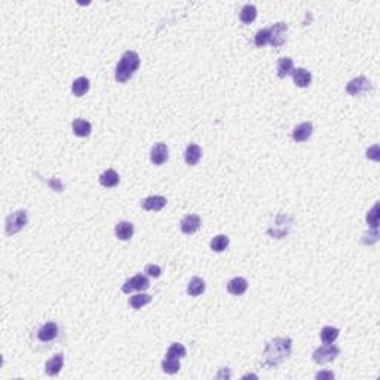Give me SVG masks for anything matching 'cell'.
Here are the masks:
<instances>
[{"mask_svg":"<svg viewBox=\"0 0 380 380\" xmlns=\"http://www.w3.org/2000/svg\"><path fill=\"white\" fill-rule=\"evenodd\" d=\"M291 347H293V342L290 339L278 337L268 342L265 350H263L261 365L266 368H275L291 355Z\"/></svg>","mask_w":380,"mask_h":380,"instance_id":"cell-1","label":"cell"},{"mask_svg":"<svg viewBox=\"0 0 380 380\" xmlns=\"http://www.w3.org/2000/svg\"><path fill=\"white\" fill-rule=\"evenodd\" d=\"M138 67H140L138 54L134 52V51H127L122 55L118 66H116V73H114L116 80L121 82V83L127 82L129 77H132V74L138 70Z\"/></svg>","mask_w":380,"mask_h":380,"instance_id":"cell-2","label":"cell"},{"mask_svg":"<svg viewBox=\"0 0 380 380\" xmlns=\"http://www.w3.org/2000/svg\"><path fill=\"white\" fill-rule=\"evenodd\" d=\"M339 354H340V349L330 343V344H324V346L315 349L312 354V358L316 364H328V362L334 361L339 357Z\"/></svg>","mask_w":380,"mask_h":380,"instance_id":"cell-3","label":"cell"},{"mask_svg":"<svg viewBox=\"0 0 380 380\" xmlns=\"http://www.w3.org/2000/svg\"><path fill=\"white\" fill-rule=\"evenodd\" d=\"M28 218H27V211L24 210H19V211H15L12 213L8 218H6V233L11 236V235H15V233H18L19 230L24 229V226L27 224Z\"/></svg>","mask_w":380,"mask_h":380,"instance_id":"cell-4","label":"cell"},{"mask_svg":"<svg viewBox=\"0 0 380 380\" xmlns=\"http://www.w3.org/2000/svg\"><path fill=\"white\" fill-rule=\"evenodd\" d=\"M370 90H371V83H370V80H368L367 77H364V76H360V77L352 79V80L347 83V86H346L347 94H349V95H354V97L361 95V94H365V92L370 91Z\"/></svg>","mask_w":380,"mask_h":380,"instance_id":"cell-5","label":"cell"},{"mask_svg":"<svg viewBox=\"0 0 380 380\" xmlns=\"http://www.w3.org/2000/svg\"><path fill=\"white\" fill-rule=\"evenodd\" d=\"M150 287V281L147 276L144 275H135L131 279H128L124 285H122V291L127 294L132 293V291H144Z\"/></svg>","mask_w":380,"mask_h":380,"instance_id":"cell-6","label":"cell"},{"mask_svg":"<svg viewBox=\"0 0 380 380\" xmlns=\"http://www.w3.org/2000/svg\"><path fill=\"white\" fill-rule=\"evenodd\" d=\"M288 30V25L285 22H276L269 28V43L273 48H279L285 43V33Z\"/></svg>","mask_w":380,"mask_h":380,"instance_id":"cell-7","label":"cell"},{"mask_svg":"<svg viewBox=\"0 0 380 380\" xmlns=\"http://www.w3.org/2000/svg\"><path fill=\"white\" fill-rule=\"evenodd\" d=\"M60 328H58L56 323H46L37 330V340L43 343H51L58 337Z\"/></svg>","mask_w":380,"mask_h":380,"instance_id":"cell-8","label":"cell"},{"mask_svg":"<svg viewBox=\"0 0 380 380\" xmlns=\"http://www.w3.org/2000/svg\"><path fill=\"white\" fill-rule=\"evenodd\" d=\"M288 218H290L288 216H279V217L276 218L275 226H272V229L269 230V235L273 236V238H276V239H282L285 235H288L290 227H291V221L287 223Z\"/></svg>","mask_w":380,"mask_h":380,"instance_id":"cell-9","label":"cell"},{"mask_svg":"<svg viewBox=\"0 0 380 380\" xmlns=\"http://www.w3.org/2000/svg\"><path fill=\"white\" fill-rule=\"evenodd\" d=\"M199 227H200V218L196 214H187L180 223V229L186 235H192V233L198 232Z\"/></svg>","mask_w":380,"mask_h":380,"instance_id":"cell-10","label":"cell"},{"mask_svg":"<svg viewBox=\"0 0 380 380\" xmlns=\"http://www.w3.org/2000/svg\"><path fill=\"white\" fill-rule=\"evenodd\" d=\"M166 205V198L163 196H149L141 200V208L145 211H161Z\"/></svg>","mask_w":380,"mask_h":380,"instance_id":"cell-11","label":"cell"},{"mask_svg":"<svg viewBox=\"0 0 380 380\" xmlns=\"http://www.w3.org/2000/svg\"><path fill=\"white\" fill-rule=\"evenodd\" d=\"M150 159L155 165H162L166 162L168 159V147L166 144L163 143H159L156 145H153V149L150 152Z\"/></svg>","mask_w":380,"mask_h":380,"instance_id":"cell-12","label":"cell"},{"mask_svg":"<svg viewBox=\"0 0 380 380\" xmlns=\"http://www.w3.org/2000/svg\"><path fill=\"white\" fill-rule=\"evenodd\" d=\"M63 365H64V355L63 354H56L46 362L45 371H46L48 376H56L58 373L61 371Z\"/></svg>","mask_w":380,"mask_h":380,"instance_id":"cell-13","label":"cell"},{"mask_svg":"<svg viewBox=\"0 0 380 380\" xmlns=\"http://www.w3.org/2000/svg\"><path fill=\"white\" fill-rule=\"evenodd\" d=\"M248 288V282L244 278H233L229 284H227V291L233 296H242Z\"/></svg>","mask_w":380,"mask_h":380,"instance_id":"cell-14","label":"cell"},{"mask_svg":"<svg viewBox=\"0 0 380 380\" xmlns=\"http://www.w3.org/2000/svg\"><path fill=\"white\" fill-rule=\"evenodd\" d=\"M114 233H116V236H118L121 241H128V239H131L132 235H134V226H132V223L121 221V223L116 224Z\"/></svg>","mask_w":380,"mask_h":380,"instance_id":"cell-15","label":"cell"},{"mask_svg":"<svg viewBox=\"0 0 380 380\" xmlns=\"http://www.w3.org/2000/svg\"><path fill=\"white\" fill-rule=\"evenodd\" d=\"M312 131H313V127H312L310 122L300 124L299 127L294 128V131H293V138H294V141H297V143H303V141H306V140L312 135Z\"/></svg>","mask_w":380,"mask_h":380,"instance_id":"cell-16","label":"cell"},{"mask_svg":"<svg viewBox=\"0 0 380 380\" xmlns=\"http://www.w3.org/2000/svg\"><path fill=\"white\" fill-rule=\"evenodd\" d=\"M291 74H293L294 83H296L297 86H300V88H306V86H309L310 82H312V74H310V72H308L306 69H302V67L294 69Z\"/></svg>","mask_w":380,"mask_h":380,"instance_id":"cell-17","label":"cell"},{"mask_svg":"<svg viewBox=\"0 0 380 380\" xmlns=\"http://www.w3.org/2000/svg\"><path fill=\"white\" fill-rule=\"evenodd\" d=\"M200 156H202V150L198 144H189L187 145L186 153H184V159H186L187 165H190V166L196 165L200 161Z\"/></svg>","mask_w":380,"mask_h":380,"instance_id":"cell-18","label":"cell"},{"mask_svg":"<svg viewBox=\"0 0 380 380\" xmlns=\"http://www.w3.org/2000/svg\"><path fill=\"white\" fill-rule=\"evenodd\" d=\"M100 183L104 187H114L119 184V174L114 169H107L100 175Z\"/></svg>","mask_w":380,"mask_h":380,"instance_id":"cell-19","label":"cell"},{"mask_svg":"<svg viewBox=\"0 0 380 380\" xmlns=\"http://www.w3.org/2000/svg\"><path fill=\"white\" fill-rule=\"evenodd\" d=\"M203 291H205V282H203V279H200L198 276L192 278V281L187 285V294L192 297H196V296H200Z\"/></svg>","mask_w":380,"mask_h":380,"instance_id":"cell-20","label":"cell"},{"mask_svg":"<svg viewBox=\"0 0 380 380\" xmlns=\"http://www.w3.org/2000/svg\"><path fill=\"white\" fill-rule=\"evenodd\" d=\"M293 70H294V64H293V60H291V58L285 56V58H281V60L278 61V76L281 79L291 74Z\"/></svg>","mask_w":380,"mask_h":380,"instance_id":"cell-21","label":"cell"},{"mask_svg":"<svg viewBox=\"0 0 380 380\" xmlns=\"http://www.w3.org/2000/svg\"><path fill=\"white\" fill-rule=\"evenodd\" d=\"M92 131V127L91 124L88 121H83V119H76L73 122V132L77 135V137H88L91 134Z\"/></svg>","mask_w":380,"mask_h":380,"instance_id":"cell-22","label":"cell"},{"mask_svg":"<svg viewBox=\"0 0 380 380\" xmlns=\"http://www.w3.org/2000/svg\"><path fill=\"white\" fill-rule=\"evenodd\" d=\"M88 91H90V80L86 77H77L73 82V94L76 97H83Z\"/></svg>","mask_w":380,"mask_h":380,"instance_id":"cell-23","label":"cell"},{"mask_svg":"<svg viewBox=\"0 0 380 380\" xmlns=\"http://www.w3.org/2000/svg\"><path fill=\"white\" fill-rule=\"evenodd\" d=\"M152 302V297L149 294H135L129 297V306L132 309H141L143 306L149 305Z\"/></svg>","mask_w":380,"mask_h":380,"instance_id":"cell-24","label":"cell"},{"mask_svg":"<svg viewBox=\"0 0 380 380\" xmlns=\"http://www.w3.org/2000/svg\"><path fill=\"white\" fill-rule=\"evenodd\" d=\"M257 17V9L255 6L253 5H245L242 9H241V14H239V18L244 24H251Z\"/></svg>","mask_w":380,"mask_h":380,"instance_id":"cell-25","label":"cell"},{"mask_svg":"<svg viewBox=\"0 0 380 380\" xmlns=\"http://www.w3.org/2000/svg\"><path fill=\"white\" fill-rule=\"evenodd\" d=\"M162 370L166 373V374H175L179 370H180V360L177 358H165L162 361Z\"/></svg>","mask_w":380,"mask_h":380,"instance_id":"cell-26","label":"cell"},{"mask_svg":"<svg viewBox=\"0 0 380 380\" xmlns=\"http://www.w3.org/2000/svg\"><path fill=\"white\" fill-rule=\"evenodd\" d=\"M339 330L334 327H324L321 330V340H323L326 344H330L333 342H336V339L339 337Z\"/></svg>","mask_w":380,"mask_h":380,"instance_id":"cell-27","label":"cell"},{"mask_svg":"<svg viewBox=\"0 0 380 380\" xmlns=\"http://www.w3.org/2000/svg\"><path fill=\"white\" fill-rule=\"evenodd\" d=\"M229 247V238L226 235H217L211 241V250L216 253H221Z\"/></svg>","mask_w":380,"mask_h":380,"instance_id":"cell-28","label":"cell"},{"mask_svg":"<svg viewBox=\"0 0 380 380\" xmlns=\"http://www.w3.org/2000/svg\"><path fill=\"white\" fill-rule=\"evenodd\" d=\"M168 358H177V360H181L186 357V347L181 344V343H172L171 347L168 349V354H166Z\"/></svg>","mask_w":380,"mask_h":380,"instance_id":"cell-29","label":"cell"},{"mask_svg":"<svg viewBox=\"0 0 380 380\" xmlns=\"http://www.w3.org/2000/svg\"><path fill=\"white\" fill-rule=\"evenodd\" d=\"M269 36H271L269 28H263V30H260V32L255 35V39H254L255 46H257V48H263L265 45H268V43H269Z\"/></svg>","mask_w":380,"mask_h":380,"instance_id":"cell-30","label":"cell"},{"mask_svg":"<svg viewBox=\"0 0 380 380\" xmlns=\"http://www.w3.org/2000/svg\"><path fill=\"white\" fill-rule=\"evenodd\" d=\"M367 223H368V226H371V229H377L379 227V203H376V205L368 211Z\"/></svg>","mask_w":380,"mask_h":380,"instance_id":"cell-31","label":"cell"},{"mask_svg":"<svg viewBox=\"0 0 380 380\" xmlns=\"http://www.w3.org/2000/svg\"><path fill=\"white\" fill-rule=\"evenodd\" d=\"M145 273H147L149 276H153V278H159L161 276V268L158 265H147L145 266Z\"/></svg>","mask_w":380,"mask_h":380,"instance_id":"cell-32","label":"cell"},{"mask_svg":"<svg viewBox=\"0 0 380 380\" xmlns=\"http://www.w3.org/2000/svg\"><path fill=\"white\" fill-rule=\"evenodd\" d=\"M377 238H379V232H377V229H373L371 233H365L364 238H362L365 241H362V242L364 244H374L377 241Z\"/></svg>","mask_w":380,"mask_h":380,"instance_id":"cell-33","label":"cell"},{"mask_svg":"<svg viewBox=\"0 0 380 380\" xmlns=\"http://www.w3.org/2000/svg\"><path fill=\"white\" fill-rule=\"evenodd\" d=\"M379 145H373L371 149L367 150V158L373 159V161H379Z\"/></svg>","mask_w":380,"mask_h":380,"instance_id":"cell-34","label":"cell"},{"mask_svg":"<svg viewBox=\"0 0 380 380\" xmlns=\"http://www.w3.org/2000/svg\"><path fill=\"white\" fill-rule=\"evenodd\" d=\"M316 379H328V380H331V379H334V373L333 371H319L316 374Z\"/></svg>","mask_w":380,"mask_h":380,"instance_id":"cell-35","label":"cell"}]
</instances>
